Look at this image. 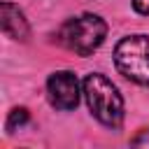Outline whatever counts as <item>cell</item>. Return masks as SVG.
<instances>
[{"instance_id":"6da1fadb","label":"cell","mask_w":149,"mask_h":149,"mask_svg":"<svg viewBox=\"0 0 149 149\" xmlns=\"http://www.w3.org/2000/svg\"><path fill=\"white\" fill-rule=\"evenodd\" d=\"M84 98H86V105H88L91 114L100 123H105L109 128L121 126V121H123V100H121L119 88L105 74L91 72L84 79Z\"/></svg>"},{"instance_id":"7a4b0ae2","label":"cell","mask_w":149,"mask_h":149,"mask_svg":"<svg viewBox=\"0 0 149 149\" xmlns=\"http://www.w3.org/2000/svg\"><path fill=\"white\" fill-rule=\"evenodd\" d=\"M107 23L95 14H81L77 19H70L58 30V42L74 51L77 56H91L105 40Z\"/></svg>"},{"instance_id":"3957f363","label":"cell","mask_w":149,"mask_h":149,"mask_svg":"<svg viewBox=\"0 0 149 149\" xmlns=\"http://www.w3.org/2000/svg\"><path fill=\"white\" fill-rule=\"evenodd\" d=\"M116 70L142 86H149V35H128L114 47Z\"/></svg>"},{"instance_id":"277c9868","label":"cell","mask_w":149,"mask_h":149,"mask_svg":"<svg viewBox=\"0 0 149 149\" xmlns=\"http://www.w3.org/2000/svg\"><path fill=\"white\" fill-rule=\"evenodd\" d=\"M47 95L56 109H74L79 102V81L74 72L61 70L47 79Z\"/></svg>"},{"instance_id":"5b68a950","label":"cell","mask_w":149,"mask_h":149,"mask_svg":"<svg viewBox=\"0 0 149 149\" xmlns=\"http://www.w3.org/2000/svg\"><path fill=\"white\" fill-rule=\"evenodd\" d=\"M2 30H5V35H9L12 40H19V42H26L30 35L23 12L12 2H2Z\"/></svg>"},{"instance_id":"8992f818","label":"cell","mask_w":149,"mask_h":149,"mask_svg":"<svg viewBox=\"0 0 149 149\" xmlns=\"http://www.w3.org/2000/svg\"><path fill=\"white\" fill-rule=\"evenodd\" d=\"M28 121H30L28 109H26V107H16V109H12L9 116H7V130H19V128L26 126Z\"/></svg>"},{"instance_id":"52a82bcc","label":"cell","mask_w":149,"mask_h":149,"mask_svg":"<svg viewBox=\"0 0 149 149\" xmlns=\"http://www.w3.org/2000/svg\"><path fill=\"white\" fill-rule=\"evenodd\" d=\"M133 144L135 147H149V128H144L140 135H135L133 137Z\"/></svg>"},{"instance_id":"ba28073f","label":"cell","mask_w":149,"mask_h":149,"mask_svg":"<svg viewBox=\"0 0 149 149\" xmlns=\"http://www.w3.org/2000/svg\"><path fill=\"white\" fill-rule=\"evenodd\" d=\"M133 7L140 14H149V0H133Z\"/></svg>"}]
</instances>
